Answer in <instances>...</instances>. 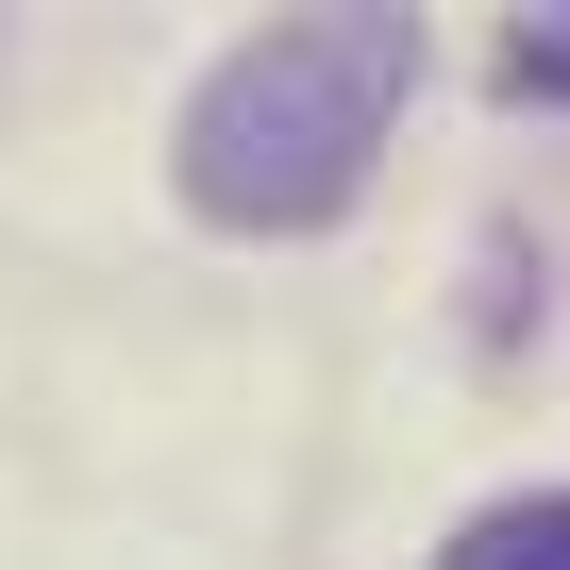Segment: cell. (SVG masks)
I'll list each match as a JSON object with an SVG mask.
<instances>
[{
  "label": "cell",
  "instance_id": "obj_1",
  "mask_svg": "<svg viewBox=\"0 0 570 570\" xmlns=\"http://www.w3.org/2000/svg\"><path fill=\"white\" fill-rule=\"evenodd\" d=\"M403 85H420V18H370V0L353 18H268L252 51L202 68L168 168L218 235H320V218H353Z\"/></svg>",
  "mask_w": 570,
  "mask_h": 570
},
{
  "label": "cell",
  "instance_id": "obj_2",
  "mask_svg": "<svg viewBox=\"0 0 570 570\" xmlns=\"http://www.w3.org/2000/svg\"><path fill=\"white\" fill-rule=\"evenodd\" d=\"M420 570H570V487H503V503H470Z\"/></svg>",
  "mask_w": 570,
  "mask_h": 570
},
{
  "label": "cell",
  "instance_id": "obj_3",
  "mask_svg": "<svg viewBox=\"0 0 570 570\" xmlns=\"http://www.w3.org/2000/svg\"><path fill=\"white\" fill-rule=\"evenodd\" d=\"M503 101H570V18H553V35L520 18V35H503Z\"/></svg>",
  "mask_w": 570,
  "mask_h": 570
}]
</instances>
